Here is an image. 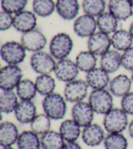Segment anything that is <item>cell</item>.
<instances>
[{"mask_svg": "<svg viewBox=\"0 0 133 149\" xmlns=\"http://www.w3.org/2000/svg\"><path fill=\"white\" fill-rule=\"evenodd\" d=\"M67 102L63 95L54 92L44 97L42 107L44 113L52 120H59L64 118L67 113Z\"/></svg>", "mask_w": 133, "mask_h": 149, "instance_id": "cell-1", "label": "cell"}, {"mask_svg": "<svg viewBox=\"0 0 133 149\" xmlns=\"http://www.w3.org/2000/svg\"><path fill=\"white\" fill-rule=\"evenodd\" d=\"M73 47V40L70 34L59 32L53 36L50 40L49 52L57 61L61 60L68 58Z\"/></svg>", "mask_w": 133, "mask_h": 149, "instance_id": "cell-2", "label": "cell"}, {"mask_svg": "<svg viewBox=\"0 0 133 149\" xmlns=\"http://www.w3.org/2000/svg\"><path fill=\"white\" fill-rule=\"evenodd\" d=\"M129 115L122 109L114 107L104 115L103 126L108 134L123 133L128 128Z\"/></svg>", "mask_w": 133, "mask_h": 149, "instance_id": "cell-3", "label": "cell"}, {"mask_svg": "<svg viewBox=\"0 0 133 149\" xmlns=\"http://www.w3.org/2000/svg\"><path fill=\"white\" fill-rule=\"evenodd\" d=\"M0 56L6 64L19 65L24 62L27 50L20 41H9L1 45Z\"/></svg>", "mask_w": 133, "mask_h": 149, "instance_id": "cell-4", "label": "cell"}, {"mask_svg": "<svg viewBox=\"0 0 133 149\" xmlns=\"http://www.w3.org/2000/svg\"><path fill=\"white\" fill-rule=\"evenodd\" d=\"M88 102L95 114L105 115L114 108V95L106 88L92 90Z\"/></svg>", "mask_w": 133, "mask_h": 149, "instance_id": "cell-5", "label": "cell"}, {"mask_svg": "<svg viewBox=\"0 0 133 149\" xmlns=\"http://www.w3.org/2000/svg\"><path fill=\"white\" fill-rule=\"evenodd\" d=\"M22 69L18 65L6 64L0 71L1 90H14L23 79Z\"/></svg>", "mask_w": 133, "mask_h": 149, "instance_id": "cell-6", "label": "cell"}, {"mask_svg": "<svg viewBox=\"0 0 133 149\" xmlns=\"http://www.w3.org/2000/svg\"><path fill=\"white\" fill-rule=\"evenodd\" d=\"M57 62L49 52L41 50L32 54L30 58V66L38 74H51L54 72Z\"/></svg>", "mask_w": 133, "mask_h": 149, "instance_id": "cell-7", "label": "cell"}, {"mask_svg": "<svg viewBox=\"0 0 133 149\" xmlns=\"http://www.w3.org/2000/svg\"><path fill=\"white\" fill-rule=\"evenodd\" d=\"M89 88L85 80L77 79L66 83L63 95L68 102L74 104L84 100L88 94Z\"/></svg>", "mask_w": 133, "mask_h": 149, "instance_id": "cell-8", "label": "cell"}, {"mask_svg": "<svg viewBox=\"0 0 133 149\" xmlns=\"http://www.w3.org/2000/svg\"><path fill=\"white\" fill-rule=\"evenodd\" d=\"M20 42L27 51L34 53L44 50L47 46V39L42 31L36 28L22 33Z\"/></svg>", "mask_w": 133, "mask_h": 149, "instance_id": "cell-9", "label": "cell"}, {"mask_svg": "<svg viewBox=\"0 0 133 149\" xmlns=\"http://www.w3.org/2000/svg\"><path fill=\"white\" fill-rule=\"evenodd\" d=\"M79 72L75 61L66 58L57 61L53 73L58 81L68 83L77 79Z\"/></svg>", "mask_w": 133, "mask_h": 149, "instance_id": "cell-10", "label": "cell"}, {"mask_svg": "<svg viewBox=\"0 0 133 149\" xmlns=\"http://www.w3.org/2000/svg\"><path fill=\"white\" fill-rule=\"evenodd\" d=\"M105 132L103 126L92 122L82 127L81 137L82 142L88 147H95L103 143L106 137Z\"/></svg>", "mask_w": 133, "mask_h": 149, "instance_id": "cell-11", "label": "cell"}, {"mask_svg": "<svg viewBox=\"0 0 133 149\" xmlns=\"http://www.w3.org/2000/svg\"><path fill=\"white\" fill-rule=\"evenodd\" d=\"M73 30L75 35L81 38H89L97 30L96 18L83 14L74 20Z\"/></svg>", "mask_w": 133, "mask_h": 149, "instance_id": "cell-12", "label": "cell"}, {"mask_svg": "<svg viewBox=\"0 0 133 149\" xmlns=\"http://www.w3.org/2000/svg\"><path fill=\"white\" fill-rule=\"evenodd\" d=\"M95 114L89 103L84 101L74 103L71 110V118L82 127L92 123Z\"/></svg>", "mask_w": 133, "mask_h": 149, "instance_id": "cell-13", "label": "cell"}, {"mask_svg": "<svg viewBox=\"0 0 133 149\" xmlns=\"http://www.w3.org/2000/svg\"><path fill=\"white\" fill-rule=\"evenodd\" d=\"M112 47L110 36L97 31L95 33L88 38L87 48L88 50L96 55L97 56H101Z\"/></svg>", "mask_w": 133, "mask_h": 149, "instance_id": "cell-14", "label": "cell"}, {"mask_svg": "<svg viewBox=\"0 0 133 149\" xmlns=\"http://www.w3.org/2000/svg\"><path fill=\"white\" fill-rule=\"evenodd\" d=\"M38 17L33 11L23 10L14 15V28L18 32L24 33L36 28Z\"/></svg>", "mask_w": 133, "mask_h": 149, "instance_id": "cell-15", "label": "cell"}, {"mask_svg": "<svg viewBox=\"0 0 133 149\" xmlns=\"http://www.w3.org/2000/svg\"><path fill=\"white\" fill-rule=\"evenodd\" d=\"M81 5L78 0H57L56 12L66 21L74 20L78 17Z\"/></svg>", "mask_w": 133, "mask_h": 149, "instance_id": "cell-16", "label": "cell"}, {"mask_svg": "<svg viewBox=\"0 0 133 149\" xmlns=\"http://www.w3.org/2000/svg\"><path fill=\"white\" fill-rule=\"evenodd\" d=\"M110 74L101 67H96L86 73L85 81L92 90L106 88L110 82Z\"/></svg>", "mask_w": 133, "mask_h": 149, "instance_id": "cell-17", "label": "cell"}, {"mask_svg": "<svg viewBox=\"0 0 133 149\" xmlns=\"http://www.w3.org/2000/svg\"><path fill=\"white\" fill-rule=\"evenodd\" d=\"M107 8L119 21H126L133 15V7L129 0H109Z\"/></svg>", "mask_w": 133, "mask_h": 149, "instance_id": "cell-18", "label": "cell"}, {"mask_svg": "<svg viewBox=\"0 0 133 149\" xmlns=\"http://www.w3.org/2000/svg\"><path fill=\"white\" fill-rule=\"evenodd\" d=\"M18 127L14 122H1L0 124V145L1 147H11L16 144L20 136Z\"/></svg>", "mask_w": 133, "mask_h": 149, "instance_id": "cell-19", "label": "cell"}, {"mask_svg": "<svg viewBox=\"0 0 133 149\" xmlns=\"http://www.w3.org/2000/svg\"><path fill=\"white\" fill-rule=\"evenodd\" d=\"M132 82L128 75L119 74L110 80L109 90L114 97L122 98L131 91Z\"/></svg>", "mask_w": 133, "mask_h": 149, "instance_id": "cell-20", "label": "cell"}, {"mask_svg": "<svg viewBox=\"0 0 133 149\" xmlns=\"http://www.w3.org/2000/svg\"><path fill=\"white\" fill-rule=\"evenodd\" d=\"M14 113L17 121L22 124H30L38 114L37 107L33 100H20Z\"/></svg>", "mask_w": 133, "mask_h": 149, "instance_id": "cell-21", "label": "cell"}, {"mask_svg": "<svg viewBox=\"0 0 133 149\" xmlns=\"http://www.w3.org/2000/svg\"><path fill=\"white\" fill-rule=\"evenodd\" d=\"M100 67L109 74L118 71L121 65V52L110 49L100 57Z\"/></svg>", "mask_w": 133, "mask_h": 149, "instance_id": "cell-22", "label": "cell"}, {"mask_svg": "<svg viewBox=\"0 0 133 149\" xmlns=\"http://www.w3.org/2000/svg\"><path fill=\"white\" fill-rule=\"evenodd\" d=\"M82 128L72 118L66 119L61 122L58 132L66 142H75L81 137Z\"/></svg>", "mask_w": 133, "mask_h": 149, "instance_id": "cell-23", "label": "cell"}, {"mask_svg": "<svg viewBox=\"0 0 133 149\" xmlns=\"http://www.w3.org/2000/svg\"><path fill=\"white\" fill-rule=\"evenodd\" d=\"M112 47L114 49L123 52L133 46V37L129 30L118 29L110 36Z\"/></svg>", "mask_w": 133, "mask_h": 149, "instance_id": "cell-24", "label": "cell"}, {"mask_svg": "<svg viewBox=\"0 0 133 149\" xmlns=\"http://www.w3.org/2000/svg\"><path fill=\"white\" fill-rule=\"evenodd\" d=\"M20 101L14 90H1L0 93L1 113L9 114L14 113Z\"/></svg>", "mask_w": 133, "mask_h": 149, "instance_id": "cell-25", "label": "cell"}, {"mask_svg": "<svg viewBox=\"0 0 133 149\" xmlns=\"http://www.w3.org/2000/svg\"><path fill=\"white\" fill-rule=\"evenodd\" d=\"M16 145L18 149H42L40 136L31 130L20 133Z\"/></svg>", "mask_w": 133, "mask_h": 149, "instance_id": "cell-26", "label": "cell"}, {"mask_svg": "<svg viewBox=\"0 0 133 149\" xmlns=\"http://www.w3.org/2000/svg\"><path fill=\"white\" fill-rule=\"evenodd\" d=\"M97 30L110 36L118 30L119 20L109 11H105L96 18Z\"/></svg>", "mask_w": 133, "mask_h": 149, "instance_id": "cell-27", "label": "cell"}, {"mask_svg": "<svg viewBox=\"0 0 133 149\" xmlns=\"http://www.w3.org/2000/svg\"><path fill=\"white\" fill-rule=\"evenodd\" d=\"M75 62L80 71L87 73L97 67V56L88 50H83L77 55Z\"/></svg>", "mask_w": 133, "mask_h": 149, "instance_id": "cell-28", "label": "cell"}, {"mask_svg": "<svg viewBox=\"0 0 133 149\" xmlns=\"http://www.w3.org/2000/svg\"><path fill=\"white\" fill-rule=\"evenodd\" d=\"M42 149H62L66 141L59 132L49 130L40 136Z\"/></svg>", "mask_w": 133, "mask_h": 149, "instance_id": "cell-29", "label": "cell"}, {"mask_svg": "<svg viewBox=\"0 0 133 149\" xmlns=\"http://www.w3.org/2000/svg\"><path fill=\"white\" fill-rule=\"evenodd\" d=\"M34 82L37 92L42 96H46L55 92L56 81L51 74H38Z\"/></svg>", "mask_w": 133, "mask_h": 149, "instance_id": "cell-30", "label": "cell"}, {"mask_svg": "<svg viewBox=\"0 0 133 149\" xmlns=\"http://www.w3.org/2000/svg\"><path fill=\"white\" fill-rule=\"evenodd\" d=\"M20 100L31 101L38 94L35 82L29 79H23L16 88Z\"/></svg>", "mask_w": 133, "mask_h": 149, "instance_id": "cell-31", "label": "cell"}, {"mask_svg": "<svg viewBox=\"0 0 133 149\" xmlns=\"http://www.w3.org/2000/svg\"><path fill=\"white\" fill-rule=\"evenodd\" d=\"M32 8L38 17L47 18L56 11V2L53 0H33Z\"/></svg>", "mask_w": 133, "mask_h": 149, "instance_id": "cell-32", "label": "cell"}, {"mask_svg": "<svg viewBox=\"0 0 133 149\" xmlns=\"http://www.w3.org/2000/svg\"><path fill=\"white\" fill-rule=\"evenodd\" d=\"M103 145L105 149H127L129 141L123 133H112L106 135Z\"/></svg>", "mask_w": 133, "mask_h": 149, "instance_id": "cell-33", "label": "cell"}, {"mask_svg": "<svg viewBox=\"0 0 133 149\" xmlns=\"http://www.w3.org/2000/svg\"><path fill=\"white\" fill-rule=\"evenodd\" d=\"M81 7L84 14L97 18L106 11L105 0H83Z\"/></svg>", "mask_w": 133, "mask_h": 149, "instance_id": "cell-34", "label": "cell"}, {"mask_svg": "<svg viewBox=\"0 0 133 149\" xmlns=\"http://www.w3.org/2000/svg\"><path fill=\"white\" fill-rule=\"evenodd\" d=\"M52 120L44 113L38 114L30 123L31 130L41 136L51 130Z\"/></svg>", "mask_w": 133, "mask_h": 149, "instance_id": "cell-35", "label": "cell"}, {"mask_svg": "<svg viewBox=\"0 0 133 149\" xmlns=\"http://www.w3.org/2000/svg\"><path fill=\"white\" fill-rule=\"evenodd\" d=\"M29 0H1V10L16 15L25 9Z\"/></svg>", "mask_w": 133, "mask_h": 149, "instance_id": "cell-36", "label": "cell"}, {"mask_svg": "<svg viewBox=\"0 0 133 149\" xmlns=\"http://www.w3.org/2000/svg\"><path fill=\"white\" fill-rule=\"evenodd\" d=\"M14 26V15L1 10L0 12V30L6 31Z\"/></svg>", "mask_w": 133, "mask_h": 149, "instance_id": "cell-37", "label": "cell"}, {"mask_svg": "<svg viewBox=\"0 0 133 149\" xmlns=\"http://www.w3.org/2000/svg\"><path fill=\"white\" fill-rule=\"evenodd\" d=\"M121 65L125 70L133 71V46L121 52Z\"/></svg>", "mask_w": 133, "mask_h": 149, "instance_id": "cell-38", "label": "cell"}, {"mask_svg": "<svg viewBox=\"0 0 133 149\" xmlns=\"http://www.w3.org/2000/svg\"><path fill=\"white\" fill-rule=\"evenodd\" d=\"M121 108L129 116H133V91H131L121 98Z\"/></svg>", "mask_w": 133, "mask_h": 149, "instance_id": "cell-39", "label": "cell"}, {"mask_svg": "<svg viewBox=\"0 0 133 149\" xmlns=\"http://www.w3.org/2000/svg\"><path fill=\"white\" fill-rule=\"evenodd\" d=\"M62 149H82L79 143L75 142H66Z\"/></svg>", "mask_w": 133, "mask_h": 149, "instance_id": "cell-40", "label": "cell"}, {"mask_svg": "<svg viewBox=\"0 0 133 149\" xmlns=\"http://www.w3.org/2000/svg\"><path fill=\"white\" fill-rule=\"evenodd\" d=\"M128 132L129 136L131 137L132 139H133V118L129 122V126H128Z\"/></svg>", "mask_w": 133, "mask_h": 149, "instance_id": "cell-41", "label": "cell"}, {"mask_svg": "<svg viewBox=\"0 0 133 149\" xmlns=\"http://www.w3.org/2000/svg\"><path fill=\"white\" fill-rule=\"evenodd\" d=\"M128 30L129 31V32L131 33V36L133 37V20L132 21L131 23L130 24V26H129V30Z\"/></svg>", "mask_w": 133, "mask_h": 149, "instance_id": "cell-42", "label": "cell"}, {"mask_svg": "<svg viewBox=\"0 0 133 149\" xmlns=\"http://www.w3.org/2000/svg\"><path fill=\"white\" fill-rule=\"evenodd\" d=\"M1 149H16L15 148L12 147V146L11 147H2Z\"/></svg>", "mask_w": 133, "mask_h": 149, "instance_id": "cell-43", "label": "cell"}, {"mask_svg": "<svg viewBox=\"0 0 133 149\" xmlns=\"http://www.w3.org/2000/svg\"><path fill=\"white\" fill-rule=\"evenodd\" d=\"M131 80H132V84H133V71H132V72H131Z\"/></svg>", "mask_w": 133, "mask_h": 149, "instance_id": "cell-44", "label": "cell"}, {"mask_svg": "<svg viewBox=\"0 0 133 149\" xmlns=\"http://www.w3.org/2000/svg\"><path fill=\"white\" fill-rule=\"evenodd\" d=\"M129 1H130V2H131V3L132 4V7H133V0H129Z\"/></svg>", "mask_w": 133, "mask_h": 149, "instance_id": "cell-45", "label": "cell"}]
</instances>
